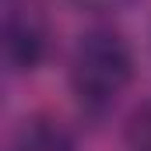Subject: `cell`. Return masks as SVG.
Segmentation results:
<instances>
[{
    "label": "cell",
    "instance_id": "obj_1",
    "mask_svg": "<svg viewBox=\"0 0 151 151\" xmlns=\"http://www.w3.org/2000/svg\"><path fill=\"white\" fill-rule=\"evenodd\" d=\"M70 88L88 109H106L127 91L134 77V53L113 28H91L70 49Z\"/></svg>",
    "mask_w": 151,
    "mask_h": 151
},
{
    "label": "cell",
    "instance_id": "obj_2",
    "mask_svg": "<svg viewBox=\"0 0 151 151\" xmlns=\"http://www.w3.org/2000/svg\"><path fill=\"white\" fill-rule=\"evenodd\" d=\"M46 53V32L39 25V18L25 7H11L7 11V25H4V60L11 70L25 74L35 70L39 60Z\"/></svg>",
    "mask_w": 151,
    "mask_h": 151
},
{
    "label": "cell",
    "instance_id": "obj_3",
    "mask_svg": "<svg viewBox=\"0 0 151 151\" xmlns=\"http://www.w3.org/2000/svg\"><path fill=\"white\" fill-rule=\"evenodd\" d=\"M11 151H70V141L53 123H25Z\"/></svg>",
    "mask_w": 151,
    "mask_h": 151
},
{
    "label": "cell",
    "instance_id": "obj_4",
    "mask_svg": "<svg viewBox=\"0 0 151 151\" xmlns=\"http://www.w3.org/2000/svg\"><path fill=\"white\" fill-rule=\"evenodd\" d=\"M127 144L130 151H151V102H144L127 123Z\"/></svg>",
    "mask_w": 151,
    "mask_h": 151
},
{
    "label": "cell",
    "instance_id": "obj_5",
    "mask_svg": "<svg viewBox=\"0 0 151 151\" xmlns=\"http://www.w3.org/2000/svg\"><path fill=\"white\" fill-rule=\"evenodd\" d=\"M99 7H109V4H119V0H95Z\"/></svg>",
    "mask_w": 151,
    "mask_h": 151
}]
</instances>
